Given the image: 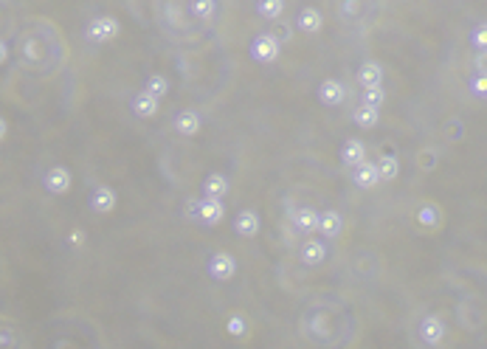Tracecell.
I'll return each instance as SVG.
<instances>
[{
  "label": "cell",
  "mask_w": 487,
  "mask_h": 349,
  "mask_svg": "<svg viewBox=\"0 0 487 349\" xmlns=\"http://www.w3.org/2000/svg\"><path fill=\"white\" fill-rule=\"evenodd\" d=\"M121 34V23L110 15H99L85 26V40L93 46H107Z\"/></svg>",
  "instance_id": "6da1fadb"
},
{
  "label": "cell",
  "mask_w": 487,
  "mask_h": 349,
  "mask_svg": "<svg viewBox=\"0 0 487 349\" xmlns=\"http://www.w3.org/2000/svg\"><path fill=\"white\" fill-rule=\"evenodd\" d=\"M248 54H251V60L260 62V65H274V62L282 57V43H279L271 32H265V34H257V37L251 40Z\"/></svg>",
  "instance_id": "7a4b0ae2"
},
{
  "label": "cell",
  "mask_w": 487,
  "mask_h": 349,
  "mask_svg": "<svg viewBox=\"0 0 487 349\" xmlns=\"http://www.w3.org/2000/svg\"><path fill=\"white\" fill-rule=\"evenodd\" d=\"M206 271H208V276H211L214 282H228V279L236 276V259H234L228 251H217V254L208 256Z\"/></svg>",
  "instance_id": "3957f363"
},
{
  "label": "cell",
  "mask_w": 487,
  "mask_h": 349,
  "mask_svg": "<svg viewBox=\"0 0 487 349\" xmlns=\"http://www.w3.org/2000/svg\"><path fill=\"white\" fill-rule=\"evenodd\" d=\"M71 184H74V174L68 166H51L46 174H43V189L48 195H68L71 192Z\"/></svg>",
  "instance_id": "277c9868"
},
{
  "label": "cell",
  "mask_w": 487,
  "mask_h": 349,
  "mask_svg": "<svg viewBox=\"0 0 487 349\" xmlns=\"http://www.w3.org/2000/svg\"><path fill=\"white\" fill-rule=\"evenodd\" d=\"M445 338V321L439 315H425L420 321V341L425 346H439Z\"/></svg>",
  "instance_id": "5b68a950"
},
{
  "label": "cell",
  "mask_w": 487,
  "mask_h": 349,
  "mask_svg": "<svg viewBox=\"0 0 487 349\" xmlns=\"http://www.w3.org/2000/svg\"><path fill=\"white\" fill-rule=\"evenodd\" d=\"M344 99H347V88L341 79H324L319 85V102L324 107H338V104H344Z\"/></svg>",
  "instance_id": "8992f818"
},
{
  "label": "cell",
  "mask_w": 487,
  "mask_h": 349,
  "mask_svg": "<svg viewBox=\"0 0 487 349\" xmlns=\"http://www.w3.org/2000/svg\"><path fill=\"white\" fill-rule=\"evenodd\" d=\"M222 217H225V203L222 200H217V198H203L200 200V220L197 223H203L206 228H214V226L222 223Z\"/></svg>",
  "instance_id": "52a82bcc"
},
{
  "label": "cell",
  "mask_w": 487,
  "mask_h": 349,
  "mask_svg": "<svg viewBox=\"0 0 487 349\" xmlns=\"http://www.w3.org/2000/svg\"><path fill=\"white\" fill-rule=\"evenodd\" d=\"M414 220H417V226L422 228V231H436V228H442V220H445V214H442V209L436 206V203H422L420 209H417V214H414Z\"/></svg>",
  "instance_id": "ba28073f"
},
{
  "label": "cell",
  "mask_w": 487,
  "mask_h": 349,
  "mask_svg": "<svg viewBox=\"0 0 487 349\" xmlns=\"http://www.w3.org/2000/svg\"><path fill=\"white\" fill-rule=\"evenodd\" d=\"M260 228H262V220H260V214L251 212V209H242V212L234 217V231H236L239 237H246V240L257 237Z\"/></svg>",
  "instance_id": "9c48e42d"
},
{
  "label": "cell",
  "mask_w": 487,
  "mask_h": 349,
  "mask_svg": "<svg viewBox=\"0 0 487 349\" xmlns=\"http://www.w3.org/2000/svg\"><path fill=\"white\" fill-rule=\"evenodd\" d=\"M130 107H133V116H138V118H155L158 110H161V99H155L152 93L141 90V93L133 96Z\"/></svg>",
  "instance_id": "30bf717a"
},
{
  "label": "cell",
  "mask_w": 487,
  "mask_h": 349,
  "mask_svg": "<svg viewBox=\"0 0 487 349\" xmlns=\"http://www.w3.org/2000/svg\"><path fill=\"white\" fill-rule=\"evenodd\" d=\"M116 203H119V195L113 186H96L91 195V209L96 214H110L116 209Z\"/></svg>",
  "instance_id": "8fae6325"
},
{
  "label": "cell",
  "mask_w": 487,
  "mask_h": 349,
  "mask_svg": "<svg viewBox=\"0 0 487 349\" xmlns=\"http://www.w3.org/2000/svg\"><path fill=\"white\" fill-rule=\"evenodd\" d=\"M352 184L358 189H375L380 184V174H378V166L372 160H363L352 169Z\"/></svg>",
  "instance_id": "7c38bea8"
},
{
  "label": "cell",
  "mask_w": 487,
  "mask_h": 349,
  "mask_svg": "<svg viewBox=\"0 0 487 349\" xmlns=\"http://www.w3.org/2000/svg\"><path fill=\"white\" fill-rule=\"evenodd\" d=\"M299 259H302V265L316 268V265H321V262L327 259V245H324L321 240H307V242H302Z\"/></svg>",
  "instance_id": "4fadbf2b"
},
{
  "label": "cell",
  "mask_w": 487,
  "mask_h": 349,
  "mask_svg": "<svg viewBox=\"0 0 487 349\" xmlns=\"http://www.w3.org/2000/svg\"><path fill=\"white\" fill-rule=\"evenodd\" d=\"M296 26H299V32H305V34H319L321 26H324V18H321V12H319L316 6H305V9L296 15Z\"/></svg>",
  "instance_id": "5bb4252c"
},
{
  "label": "cell",
  "mask_w": 487,
  "mask_h": 349,
  "mask_svg": "<svg viewBox=\"0 0 487 349\" xmlns=\"http://www.w3.org/2000/svg\"><path fill=\"white\" fill-rule=\"evenodd\" d=\"M319 217H321V212H316L313 206H302L293 214V226L302 234H313V231H319Z\"/></svg>",
  "instance_id": "9a60e30c"
},
{
  "label": "cell",
  "mask_w": 487,
  "mask_h": 349,
  "mask_svg": "<svg viewBox=\"0 0 487 349\" xmlns=\"http://www.w3.org/2000/svg\"><path fill=\"white\" fill-rule=\"evenodd\" d=\"M200 116L194 113V110H180L178 116H175V130H178V135H183V138H192V135H197L200 132Z\"/></svg>",
  "instance_id": "2e32d148"
},
{
  "label": "cell",
  "mask_w": 487,
  "mask_h": 349,
  "mask_svg": "<svg viewBox=\"0 0 487 349\" xmlns=\"http://www.w3.org/2000/svg\"><path fill=\"white\" fill-rule=\"evenodd\" d=\"M341 228H344V217H341L335 209L321 212V217H319V231L324 234V240H335V237L341 234Z\"/></svg>",
  "instance_id": "e0dca14e"
},
{
  "label": "cell",
  "mask_w": 487,
  "mask_h": 349,
  "mask_svg": "<svg viewBox=\"0 0 487 349\" xmlns=\"http://www.w3.org/2000/svg\"><path fill=\"white\" fill-rule=\"evenodd\" d=\"M341 160L347 163V166H358V163H363L366 160V144L363 141H358V138H349V141H344V146H341Z\"/></svg>",
  "instance_id": "ac0fdd59"
},
{
  "label": "cell",
  "mask_w": 487,
  "mask_h": 349,
  "mask_svg": "<svg viewBox=\"0 0 487 349\" xmlns=\"http://www.w3.org/2000/svg\"><path fill=\"white\" fill-rule=\"evenodd\" d=\"M225 332L234 338V341H246L251 335V321L242 315V313H231L225 318Z\"/></svg>",
  "instance_id": "d6986e66"
},
{
  "label": "cell",
  "mask_w": 487,
  "mask_h": 349,
  "mask_svg": "<svg viewBox=\"0 0 487 349\" xmlns=\"http://www.w3.org/2000/svg\"><path fill=\"white\" fill-rule=\"evenodd\" d=\"M225 195H228V178H225V174H220V172H211L208 178L203 181V198L222 200Z\"/></svg>",
  "instance_id": "ffe728a7"
},
{
  "label": "cell",
  "mask_w": 487,
  "mask_h": 349,
  "mask_svg": "<svg viewBox=\"0 0 487 349\" xmlns=\"http://www.w3.org/2000/svg\"><path fill=\"white\" fill-rule=\"evenodd\" d=\"M358 85H363V88H380L383 85V68H380V62H363L358 68Z\"/></svg>",
  "instance_id": "44dd1931"
},
{
  "label": "cell",
  "mask_w": 487,
  "mask_h": 349,
  "mask_svg": "<svg viewBox=\"0 0 487 349\" xmlns=\"http://www.w3.org/2000/svg\"><path fill=\"white\" fill-rule=\"evenodd\" d=\"M352 121L358 124V130H375L378 121H380V110L378 107H369L361 102V107L352 110Z\"/></svg>",
  "instance_id": "7402d4cb"
},
{
  "label": "cell",
  "mask_w": 487,
  "mask_h": 349,
  "mask_svg": "<svg viewBox=\"0 0 487 349\" xmlns=\"http://www.w3.org/2000/svg\"><path fill=\"white\" fill-rule=\"evenodd\" d=\"M257 15L268 23H276L285 15V0H257Z\"/></svg>",
  "instance_id": "603a6c76"
},
{
  "label": "cell",
  "mask_w": 487,
  "mask_h": 349,
  "mask_svg": "<svg viewBox=\"0 0 487 349\" xmlns=\"http://www.w3.org/2000/svg\"><path fill=\"white\" fill-rule=\"evenodd\" d=\"M375 166H378L380 181H386V184H392L397 174H400V160H397L394 155H380V158L375 160Z\"/></svg>",
  "instance_id": "cb8c5ba5"
},
{
  "label": "cell",
  "mask_w": 487,
  "mask_h": 349,
  "mask_svg": "<svg viewBox=\"0 0 487 349\" xmlns=\"http://www.w3.org/2000/svg\"><path fill=\"white\" fill-rule=\"evenodd\" d=\"M189 12L197 20H211L217 15V4L214 0H189Z\"/></svg>",
  "instance_id": "d4e9b609"
},
{
  "label": "cell",
  "mask_w": 487,
  "mask_h": 349,
  "mask_svg": "<svg viewBox=\"0 0 487 349\" xmlns=\"http://www.w3.org/2000/svg\"><path fill=\"white\" fill-rule=\"evenodd\" d=\"M147 93H152L155 99H164L166 93H169V79L166 76H161V74H152L149 79H147V88H144Z\"/></svg>",
  "instance_id": "484cf974"
},
{
  "label": "cell",
  "mask_w": 487,
  "mask_h": 349,
  "mask_svg": "<svg viewBox=\"0 0 487 349\" xmlns=\"http://www.w3.org/2000/svg\"><path fill=\"white\" fill-rule=\"evenodd\" d=\"M383 102H386V90H383V85H380V88H363V104L380 110Z\"/></svg>",
  "instance_id": "4316f807"
},
{
  "label": "cell",
  "mask_w": 487,
  "mask_h": 349,
  "mask_svg": "<svg viewBox=\"0 0 487 349\" xmlns=\"http://www.w3.org/2000/svg\"><path fill=\"white\" fill-rule=\"evenodd\" d=\"M470 46H473L476 51H487V23H481V26L473 29V34H470Z\"/></svg>",
  "instance_id": "83f0119b"
},
{
  "label": "cell",
  "mask_w": 487,
  "mask_h": 349,
  "mask_svg": "<svg viewBox=\"0 0 487 349\" xmlns=\"http://www.w3.org/2000/svg\"><path fill=\"white\" fill-rule=\"evenodd\" d=\"M470 90H473V96L487 99V74H476V76L470 79Z\"/></svg>",
  "instance_id": "f1b7e54d"
},
{
  "label": "cell",
  "mask_w": 487,
  "mask_h": 349,
  "mask_svg": "<svg viewBox=\"0 0 487 349\" xmlns=\"http://www.w3.org/2000/svg\"><path fill=\"white\" fill-rule=\"evenodd\" d=\"M186 220H192V223H197L200 220V198H189L186 200Z\"/></svg>",
  "instance_id": "f546056e"
},
{
  "label": "cell",
  "mask_w": 487,
  "mask_h": 349,
  "mask_svg": "<svg viewBox=\"0 0 487 349\" xmlns=\"http://www.w3.org/2000/svg\"><path fill=\"white\" fill-rule=\"evenodd\" d=\"M85 240H88V234H85L82 228H74V231L68 234V245H71V248H82Z\"/></svg>",
  "instance_id": "4dcf8cb0"
},
{
  "label": "cell",
  "mask_w": 487,
  "mask_h": 349,
  "mask_svg": "<svg viewBox=\"0 0 487 349\" xmlns=\"http://www.w3.org/2000/svg\"><path fill=\"white\" fill-rule=\"evenodd\" d=\"M470 65H473V71H476V74H487V57H484V51H479V54L473 57V62H470Z\"/></svg>",
  "instance_id": "1f68e13d"
},
{
  "label": "cell",
  "mask_w": 487,
  "mask_h": 349,
  "mask_svg": "<svg viewBox=\"0 0 487 349\" xmlns=\"http://www.w3.org/2000/svg\"><path fill=\"white\" fill-rule=\"evenodd\" d=\"M271 34H274V37H276L279 43H285V40H291V29H288V26H276V32H271Z\"/></svg>",
  "instance_id": "d6a6232c"
},
{
  "label": "cell",
  "mask_w": 487,
  "mask_h": 349,
  "mask_svg": "<svg viewBox=\"0 0 487 349\" xmlns=\"http://www.w3.org/2000/svg\"><path fill=\"white\" fill-rule=\"evenodd\" d=\"M9 60V46H6V40H0V65H4Z\"/></svg>",
  "instance_id": "836d02e7"
},
{
  "label": "cell",
  "mask_w": 487,
  "mask_h": 349,
  "mask_svg": "<svg viewBox=\"0 0 487 349\" xmlns=\"http://www.w3.org/2000/svg\"><path fill=\"white\" fill-rule=\"evenodd\" d=\"M6 135H9V121H6L4 116H0V141H4Z\"/></svg>",
  "instance_id": "e575fe53"
},
{
  "label": "cell",
  "mask_w": 487,
  "mask_h": 349,
  "mask_svg": "<svg viewBox=\"0 0 487 349\" xmlns=\"http://www.w3.org/2000/svg\"><path fill=\"white\" fill-rule=\"evenodd\" d=\"M484 57H487V51H484Z\"/></svg>",
  "instance_id": "d590c367"
}]
</instances>
